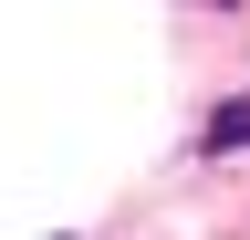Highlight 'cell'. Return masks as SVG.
Segmentation results:
<instances>
[{
    "label": "cell",
    "mask_w": 250,
    "mask_h": 240,
    "mask_svg": "<svg viewBox=\"0 0 250 240\" xmlns=\"http://www.w3.org/2000/svg\"><path fill=\"white\" fill-rule=\"evenodd\" d=\"M198 146H208V157H219V146H250V105H219V115H208V136H198Z\"/></svg>",
    "instance_id": "1"
},
{
    "label": "cell",
    "mask_w": 250,
    "mask_h": 240,
    "mask_svg": "<svg viewBox=\"0 0 250 240\" xmlns=\"http://www.w3.org/2000/svg\"><path fill=\"white\" fill-rule=\"evenodd\" d=\"M219 11H229V0H219Z\"/></svg>",
    "instance_id": "2"
}]
</instances>
